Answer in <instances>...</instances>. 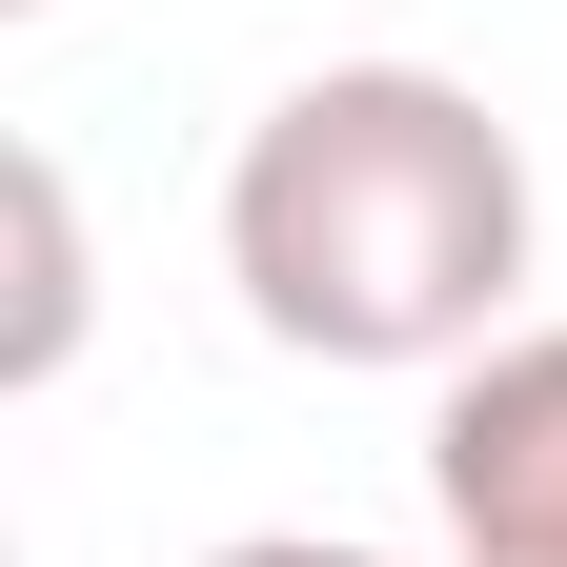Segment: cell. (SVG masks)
I'll list each match as a JSON object with an SVG mask.
<instances>
[{
	"mask_svg": "<svg viewBox=\"0 0 567 567\" xmlns=\"http://www.w3.org/2000/svg\"><path fill=\"white\" fill-rule=\"evenodd\" d=\"M527 142L446 61H324L224 163V284L284 365H486L527 305Z\"/></svg>",
	"mask_w": 567,
	"mask_h": 567,
	"instance_id": "obj_1",
	"label": "cell"
},
{
	"mask_svg": "<svg viewBox=\"0 0 567 567\" xmlns=\"http://www.w3.org/2000/svg\"><path fill=\"white\" fill-rule=\"evenodd\" d=\"M203 567H405V547H344V527H244V547H203Z\"/></svg>",
	"mask_w": 567,
	"mask_h": 567,
	"instance_id": "obj_4",
	"label": "cell"
},
{
	"mask_svg": "<svg viewBox=\"0 0 567 567\" xmlns=\"http://www.w3.org/2000/svg\"><path fill=\"white\" fill-rule=\"evenodd\" d=\"M0 21H61V0H0Z\"/></svg>",
	"mask_w": 567,
	"mask_h": 567,
	"instance_id": "obj_5",
	"label": "cell"
},
{
	"mask_svg": "<svg viewBox=\"0 0 567 567\" xmlns=\"http://www.w3.org/2000/svg\"><path fill=\"white\" fill-rule=\"evenodd\" d=\"M0 224H21V305H0V385H61V365H82V183H61L41 142H21V163H0Z\"/></svg>",
	"mask_w": 567,
	"mask_h": 567,
	"instance_id": "obj_3",
	"label": "cell"
},
{
	"mask_svg": "<svg viewBox=\"0 0 567 567\" xmlns=\"http://www.w3.org/2000/svg\"><path fill=\"white\" fill-rule=\"evenodd\" d=\"M425 507H446V567H567V324H507L486 365H446Z\"/></svg>",
	"mask_w": 567,
	"mask_h": 567,
	"instance_id": "obj_2",
	"label": "cell"
}]
</instances>
